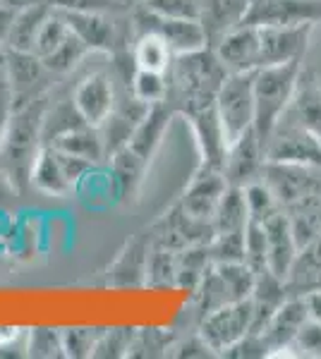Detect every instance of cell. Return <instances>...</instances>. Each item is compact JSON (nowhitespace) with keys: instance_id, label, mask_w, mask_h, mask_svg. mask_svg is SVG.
<instances>
[{"instance_id":"11","label":"cell","mask_w":321,"mask_h":359,"mask_svg":"<svg viewBox=\"0 0 321 359\" xmlns=\"http://www.w3.org/2000/svg\"><path fill=\"white\" fill-rule=\"evenodd\" d=\"M115 82L106 72H91L74 86L72 103L86 125L101 130L115 108Z\"/></svg>"},{"instance_id":"5","label":"cell","mask_w":321,"mask_h":359,"mask_svg":"<svg viewBox=\"0 0 321 359\" xmlns=\"http://www.w3.org/2000/svg\"><path fill=\"white\" fill-rule=\"evenodd\" d=\"M134 36L137 34H156L163 41L171 46L173 55L192 53V50L209 48L207 36H204V29L199 20H185V17H168L154 10L137 5L130 10Z\"/></svg>"},{"instance_id":"40","label":"cell","mask_w":321,"mask_h":359,"mask_svg":"<svg viewBox=\"0 0 321 359\" xmlns=\"http://www.w3.org/2000/svg\"><path fill=\"white\" fill-rule=\"evenodd\" d=\"M15 15H17V10L0 3V48H5V41H8V34H10V27H13Z\"/></svg>"},{"instance_id":"44","label":"cell","mask_w":321,"mask_h":359,"mask_svg":"<svg viewBox=\"0 0 321 359\" xmlns=\"http://www.w3.org/2000/svg\"><path fill=\"white\" fill-rule=\"evenodd\" d=\"M120 3L125 5V8H130V10H132V8H137V5H142L144 0H120Z\"/></svg>"},{"instance_id":"41","label":"cell","mask_w":321,"mask_h":359,"mask_svg":"<svg viewBox=\"0 0 321 359\" xmlns=\"http://www.w3.org/2000/svg\"><path fill=\"white\" fill-rule=\"evenodd\" d=\"M302 297H305L309 318H312V321H317V323H321V287H319V290H309V292H305Z\"/></svg>"},{"instance_id":"16","label":"cell","mask_w":321,"mask_h":359,"mask_svg":"<svg viewBox=\"0 0 321 359\" xmlns=\"http://www.w3.org/2000/svg\"><path fill=\"white\" fill-rule=\"evenodd\" d=\"M264 230H266V269L273 276L281 278V280H288L290 269H293L300 249H297L285 208L278 211L276 216H271L268 221H264Z\"/></svg>"},{"instance_id":"37","label":"cell","mask_w":321,"mask_h":359,"mask_svg":"<svg viewBox=\"0 0 321 359\" xmlns=\"http://www.w3.org/2000/svg\"><path fill=\"white\" fill-rule=\"evenodd\" d=\"M293 347L300 350L297 352L300 357H321V323L307 318Z\"/></svg>"},{"instance_id":"22","label":"cell","mask_w":321,"mask_h":359,"mask_svg":"<svg viewBox=\"0 0 321 359\" xmlns=\"http://www.w3.org/2000/svg\"><path fill=\"white\" fill-rule=\"evenodd\" d=\"M48 147H53L63 154L79 156V158H86L91 163H98V161L106 158V147H103L101 132L86 123L74 125L70 130L60 132V135H55L48 142Z\"/></svg>"},{"instance_id":"45","label":"cell","mask_w":321,"mask_h":359,"mask_svg":"<svg viewBox=\"0 0 321 359\" xmlns=\"http://www.w3.org/2000/svg\"><path fill=\"white\" fill-rule=\"evenodd\" d=\"M0 347H3V338H0Z\"/></svg>"},{"instance_id":"33","label":"cell","mask_w":321,"mask_h":359,"mask_svg":"<svg viewBox=\"0 0 321 359\" xmlns=\"http://www.w3.org/2000/svg\"><path fill=\"white\" fill-rule=\"evenodd\" d=\"M244 262L254 273L266 269V230L264 223L249 221L244 228Z\"/></svg>"},{"instance_id":"30","label":"cell","mask_w":321,"mask_h":359,"mask_svg":"<svg viewBox=\"0 0 321 359\" xmlns=\"http://www.w3.org/2000/svg\"><path fill=\"white\" fill-rule=\"evenodd\" d=\"M130 89L132 94L139 98L147 106L166 101L168 96V74L166 72H149V69H132V79H130Z\"/></svg>"},{"instance_id":"12","label":"cell","mask_w":321,"mask_h":359,"mask_svg":"<svg viewBox=\"0 0 321 359\" xmlns=\"http://www.w3.org/2000/svg\"><path fill=\"white\" fill-rule=\"evenodd\" d=\"M264 165H266V151L252 127V130H247L240 139H235L228 147L223 161L225 182L232 184V187H247L254 180H261Z\"/></svg>"},{"instance_id":"8","label":"cell","mask_w":321,"mask_h":359,"mask_svg":"<svg viewBox=\"0 0 321 359\" xmlns=\"http://www.w3.org/2000/svg\"><path fill=\"white\" fill-rule=\"evenodd\" d=\"M266 161L321 168V139L293 120L283 118L266 147Z\"/></svg>"},{"instance_id":"7","label":"cell","mask_w":321,"mask_h":359,"mask_svg":"<svg viewBox=\"0 0 321 359\" xmlns=\"http://www.w3.org/2000/svg\"><path fill=\"white\" fill-rule=\"evenodd\" d=\"M5 74H8V84L10 91H13L15 108L48 94L51 82L55 77L44 65V60L39 55L27 53V50H10V48H5Z\"/></svg>"},{"instance_id":"14","label":"cell","mask_w":321,"mask_h":359,"mask_svg":"<svg viewBox=\"0 0 321 359\" xmlns=\"http://www.w3.org/2000/svg\"><path fill=\"white\" fill-rule=\"evenodd\" d=\"M214 53L225 67V72H254L261 67V41L259 27L240 25L230 34H225L218 43L214 46Z\"/></svg>"},{"instance_id":"19","label":"cell","mask_w":321,"mask_h":359,"mask_svg":"<svg viewBox=\"0 0 321 359\" xmlns=\"http://www.w3.org/2000/svg\"><path fill=\"white\" fill-rule=\"evenodd\" d=\"M283 118L293 120V123L305 127L314 137L321 139V79L314 69L302 67L293 103H290L288 113Z\"/></svg>"},{"instance_id":"38","label":"cell","mask_w":321,"mask_h":359,"mask_svg":"<svg viewBox=\"0 0 321 359\" xmlns=\"http://www.w3.org/2000/svg\"><path fill=\"white\" fill-rule=\"evenodd\" d=\"M171 350H173L171 355H175V357H214L216 355L199 333L192 335L190 340H183V343H178V345H171Z\"/></svg>"},{"instance_id":"4","label":"cell","mask_w":321,"mask_h":359,"mask_svg":"<svg viewBox=\"0 0 321 359\" xmlns=\"http://www.w3.org/2000/svg\"><path fill=\"white\" fill-rule=\"evenodd\" d=\"M216 113L225 144L254 127V72H230L216 94Z\"/></svg>"},{"instance_id":"27","label":"cell","mask_w":321,"mask_h":359,"mask_svg":"<svg viewBox=\"0 0 321 359\" xmlns=\"http://www.w3.org/2000/svg\"><path fill=\"white\" fill-rule=\"evenodd\" d=\"M178 257H180V252H175V249L151 242V252H149V262H147L149 285H154V287L175 285V283H178Z\"/></svg>"},{"instance_id":"25","label":"cell","mask_w":321,"mask_h":359,"mask_svg":"<svg viewBox=\"0 0 321 359\" xmlns=\"http://www.w3.org/2000/svg\"><path fill=\"white\" fill-rule=\"evenodd\" d=\"M249 223L247 199H244V187H232L228 184L223 199H221L218 208L214 216V235L218 233H237L244 230Z\"/></svg>"},{"instance_id":"36","label":"cell","mask_w":321,"mask_h":359,"mask_svg":"<svg viewBox=\"0 0 321 359\" xmlns=\"http://www.w3.org/2000/svg\"><path fill=\"white\" fill-rule=\"evenodd\" d=\"M144 8L168 17H185V20H199L202 0H144Z\"/></svg>"},{"instance_id":"15","label":"cell","mask_w":321,"mask_h":359,"mask_svg":"<svg viewBox=\"0 0 321 359\" xmlns=\"http://www.w3.org/2000/svg\"><path fill=\"white\" fill-rule=\"evenodd\" d=\"M228 189L223 170H211V168H199L188 184L185 194L180 196L178 204L190 213L192 218L204 223H214L216 208L223 199Z\"/></svg>"},{"instance_id":"23","label":"cell","mask_w":321,"mask_h":359,"mask_svg":"<svg viewBox=\"0 0 321 359\" xmlns=\"http://www.w3.org/2000/svg\"><path fill=\"white\" fill-rule=\"evenodd\" d=\"M51 10H53V5H51L48 0L37 3V5H29L25 10H17L13 27H10V34H8V41H5V48L27 50V53H32L39 29L44 25L46 17L51 15Z\"/></svg>"},{"instance_id":"3","label":"cell","mask_w":321,"mask_h":359,"mask_svg":"<svg viewBox=\"0 0 321 359\" xmlns=\"http://www.w3.org/2000/svg\"><path fill=\"white\" fill-rule=\"evenodd\" d=\"M300 72L302 60L254 69V132L264 151L278 123L293 103Z\"/></svg>"},{"instance_id":"13","label":"cell","mask_w":321,"mask_h":359,"mask_svg":"<svg viewBox=\"0 0 321 359\" xmlns=\"http://www.w3.org/2000/svg\"><path fill=\"white\" fill-rule=\"evenodd\" d=\"M307 318L309 314L305 297L302 294H288V299L278 306L276 314L271 316V321L261 331V338L268 347V357H281L285 355V350H293Z\"/></svg>"},{"instance_id":"9","label":"cell","mask_w":321,"mask_h":359,"mask_svg":"<svg viewBox=\"0 0 321 359\" xmlns=\"http://www.w3.org/2000/svg\"><path fill=\"white\" fill-rule=\"evenodd\" d=\"M321 25V0H252L242 25L295 27Z\"/></svg>"},{"instance_id":"43","label":"cell","mask_w":321,"mask_h":359,"mask_svg":"<svg viewBox=\"0 0 321 359\" xmlns=\"http://www.w3.org/2000/svg\"><path fill=\"white\" fill-rule=\"evenodd\" d=\"M5 77V48H0V79Z\"/></svg>"},{"instance_id":"29","label":"cell","mask_w":321,"mask_h":359,"mask_svg":"<svg viewBox=\"0 0 321 359\" xmlns=\"http://www.w3.org/2000/svg\"><path fill=\"white\" fill-rule=\"evenodd\" d=\"M244 199H247V211L249 221L264 223L271 216H276L278 211H283L281 201L276 199V194L271 192V187L264 180H254L244 187Z\"/></svg>"},{"instance_id":"26","label":"cell","mask_w":321,"mask_h":359,"mask_svg":"<svg viewBox=\"0 0 321 359\" xmlns=\"http://www.w3.org/2000/svg\"><path fill=\"white\" fill-rule=\"evenodd\" d=\"M171 46L156 34H137L132 43V60L134 67L149 69V72H168L173 62Z\"/></svg>"},{"instance_id":"17","label":"cell","mask_w":321,"mask_h":359,"mask_svg":"<svg viewBox=\"0 0 321 359\" xmlns=\"http://www.w3.org/2000/svg\"><path fill=\"white\" fill-rule=\"evenodd\" d=\"M252 0H202L199 25L207 36V46L214 48L225 34L244 22Z\"/></svg>"},{"instance_id":"2","label":"cell","mask_w":321,"mask_h":359,"mask_svg":"<svg viewBox=\"0 0 321 359\" xmlns=\"http://www.w3.org/2000/svg\"><path fill=\"white\" fill-rule=\"evenodd\" d=\"M48 106L51 101L46 94L15 108L8 132H5L3 147H0V175L20 192H25L32 184L34 161L44 147L41 132H44V118Z\"/></svg>"},{"instance_id":"10","label":"cell","mask_w":321,"mask_h":359,"mask_svg":"<svg viewBox=\"0 0 321 359\" xmlns=\"http://www.w3.org/2000/svg\"><path fill=\"white\" fill-rule=\"evenodd\" d=\"M314 29L317 25H312V22L295 27H259L261 67L305 60Z\"/></svg>"},{"instance_id":"20","label":"cell","mask_w":321,"mask_h":359,"mask_svg":"<svg viewBox=\"0 0 321 359\" xmlns=\"http://www.w3.org/2000/svg\"><path fill=\"white\" fill-rule=\"evenodd\" d=\"M151 252V233L137 235L120 252L108 271V283L113 285H142L147 283V262Z\"/></svg>"},{"instance_id":"39","label":"cell","mask_w":321,"mask_h":359,"mask_svg":"<svg viewBox=\"0 0 321 359\" xmlns=\"http://www.w3.org/2000/svg\"><path fill=\"white\" fill-rule=\"evenodd\" d=\"M13 113H15V101H13L10 84H8V74H5V77L0 79V147H3V139H5V132H8Z\"/></svg>"},{"instance_id":"42","label":"cell","mask_w":321,"mask_h":359,"mask_svg":"<svg viewBox=\"0 0 321 359\" xmlns=\"http://www.w3.org/2000/svg\"><path fill=\"white\" fill-rule=\"evenodd\" d=\"M3 5H8V8L13 10H25L29 5H37V3H44V0H0Z\"/></svg>"},{"instance_id":"31","label":"cell","mask_w":321,"mask_h":359,"mask_svg":"<svg viewBox=\"0 0 321 359\" xmlns=\"http://www.w3.org/2000/svg\"><path fill=\"white\" fill-rule=\"evenodd\" d=\"M70 34V27L65 22V17L58 8L51 10V15L44 20V25H41L39 34H37V41H34V55H39L41 60L44 57H48L53 50L65 41V36Z\"/></svg>"},{"instance_id":"35","label":"cell","mask_w":321,"mask_h":359,"mask_svg":"<svg viewBox=\"0 0 321 359\" xmlns=\"http://www.w3.org/2000/svg\"><path fill=\"white\" fill-rule=\"evenodd\" d=\"M134 338V328H106L94 350V357H127Z\"/></svg>"},{"instance_id":"24","label":"cell","mask_w":321,"mask_h":359,"mask_svg":"<svg viewBox=\"0 0 321 359\" xmlns=\"http://www.w3.org/2000/svg\"><path fill=\"white\" fill-rule=\"evenodd\" d=\"M108 161H110V170H113L115 182H118L120 196L122 199H134L139 192V184H142L149 163L139 158L127 144L120 147L118 151L110 154Z\"/></svg>"},{"instance_id":"6","label":"cell","mask_w":321,"mask_h":359,"mask_svg":"<svg viewBox=\"0 0 321 359\" xmlns=\"http://www.w3.org/2000/svg\"><path fill=\"white\" fill-rule=\"evenodd\" d=\"M254 323V304L252 297L237 299V302L218 306L211 314H207L199 321V333L207 345L211 347L216 355H223L225 350H230L237 340H242L244 335L252 331Z\"/></svg>"},{"instance_id":"1","label":"cell","mask_w":321,"mask_h":359,"mask_svg":"<svg viewBox=\"0 0 321 359\" xmlns=\"http://www.w3.org/2000/svg\"><path fill=\"white\" fill-rule=\"evenodd\" d=\"M168 96L166 101L175 113L190 115L192 111L214 106L216 94L228 77L225 67L211 48L175 55L168 67Z\"/></svg>"},{"instance_id":"28","label":"cell","mask_w":321,"mask_h":359,"mask_svg":"<svg viewBox=\"0 0 321 359\" xmlns=\"http://www.w3.org/2000/svg\"><path fill=\"white\" fill-rule=\"evenodd\" d=\"M89 53H91V50L86 48V43L70 32L65 36V41L58 46V48L48 57H44V65L48 67L55 77H63V74L72 72V69L77 67Z\"/></svg>"},{"instance_id":"34","label":"cell","mask_w":321,"mask_h":359,"mask_svg":"<svg viewBox=\"0 0 321 359\" xmlns=\"http://www.w3.org/2000/svg\"><path fill=\"white\" fill-rule=\"evenodd\" d=\"M101 333V328H67V331H63L65 357H94Z\"/></svg>"},{"instance_id":"21","label":"cell","mask_w":321,"mask_h":359,"mask_svg":"<svg viewBox=\"0 0 321 359\" xmlns=\"http://www.w3.org/2000/svg\"><path fill=\"white\" fill-rule=\"evenodd\" d=\"M32 184L44 194H51V196H67L72 192L74 184L70 182L65 168H63V161H60V151L48 144L41 147V151L34 161V168H32Z\"/></svg>"},{"instance_id":"18","label":"cell","mask_w":321,"mask_h":359,"mask_svg":"<svg viewBox=\"0 0 321 359\" xmlns=\"http://www.w3.org/2000/svg\"><path fill=\"white\" fill-rule=\"evenodd\" d=\"M173 115H175V111H173V106L168 101H161V103L149 106V111L144 113V118L139 120L137 127H134L127 147H130L142 161L151 163L154 154L159 151L163 137H166L168 127H171Z\"/></svg>"},{"instance_id":"32","label":"cell","mask_w":321,"mask_h":359,"mask_svg":"<svg viewBox=\"0 0 321 359\" xmlns=\"http://www.w3.org/2000/svg\"><path fill=\"white\" fill-rule=\"evenodd\" d=\"M27 355L32 357H65L63 331L55 328H32L27 331Z\"/></svg>"}]
</instances>
